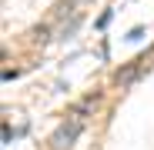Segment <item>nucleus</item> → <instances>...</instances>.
Listing matches in <instances>:
<instances>
[{
	"instance_id": "f257e3e1",
	"label": "nucleus",
	"mask_w": 154,
	"mask_h": 150,
	"mask_svg": "<svg viewBox=\"0 0 154 150\" xmlns=\"http://www.w3.org/2000/svg\"><path fill=\"white\" fill-rule=\"evenodd\" d=\"M81 127H84V117L81 113H70L60 127L50 134V147H54V150H70L74 140H77V134H81Z\"/></svg>"
},
{
	"instance_id": "f03ea898",
	"label": "nucleus",
	"mask_w": 154,
	"mask_h": 150,
	"mask_svg": "<svg viewBox=\"0 0 154 150\" xmlns=\"http://www.w3.org/2000/svg\"><path fill=\"white\" fill-rule=\"evenodd\" d=\"M137 70H141V60H134L127 70H117V84H131V80L137 77Z\"/></svg>"
},
{
	"instance_id": "7ed1b4c3",
	"label": "nucleus",
	"mask_w": 154,
	"mask_h": 150,
	"mask_svg": "<svg viewBox=\"0 0 154 150\" xmlns=\"http://www.w3.org/2000/svg\"><path fill=\"white\" fill-rule=\"evenodd\" d=\"M141 37H144V30H141V27H134L131 34H127V40H141Z\"/></svg>"
}]
</instances>
